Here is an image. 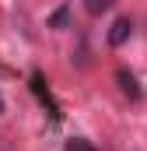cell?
I'll return each mask as SVG.
<instances>
[{
	"mask_svg": "<svg viewBox=\"0 0 147 151\" xmlns=\"http://www.w3.org/2000/svg\"><path fill=\"white\" fill-rule=\"evenodd\" d=\"M112 4H116V0H84L88 14H105V11H112Z\"/></svg>",
	"mask_w": 147,
	"mask_h": 151,
	"instance_id": "3",
	"label": "cell"
},
{
	"mask_svg": "<svg viewBox=\"0 0 147 151\" xmlns=\"http://www.w3.org/2000/svg\"><path fill=\"white\" fill-rule=\"evenodd\" d=\"M130 35H133V21H130V18H119V21L112 25V32H109V42L112 46H123Z\"/></svg>",
	"mask_w": 147,
	"mask_h": 151,
	"instance_id": "2",
	"label": "cell"
},
{
	"mask_svg": "<svg viewBox=\"0 0 147 151\" xmlns=\"http://www.w3.org/2000/svg\"><path fill=\"white\" fill-rule=\"evenodd\" d=\"M116 81H119V88H123V95H130L133 102L140 99V84H137V77L130 74L126 67H119V70H116Z\"/></svg>",
	"mask_w": 147,
	"mask_h": 151,
	"instance_id": "1",
	"label": "cell"
},
{
	"mask_svg": "<svg viewBox=\"0 0 147 151\" xmlns=\"http://www.w3.org/2000/svg\"><path fill=\"white\" fill-rule=\"evenodd\" d=\"M53 25H56V28H60V25H67V7H60V11L53 14Z\"/></svg>",
	"mask_w": 147,
	"mask_h": 151,
	"instance_id": "5",
	"label": "cell"
},
{
	"mask_svg": "<svg viewBox=\"0 0 147 151\" xmlns=\"http://www.w3.org/2000/svg\"><path fill=\"white\" fill-rule=\"evenodd\" d=\"M67 151H95V144L84 137H74V141H67Z\"/></svg>",
	"mask_w": 147,
	"mask_h": 151,
	"instance_id": "4",
	"label": "cell"
}]
</instances>
